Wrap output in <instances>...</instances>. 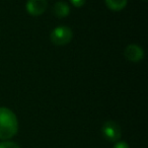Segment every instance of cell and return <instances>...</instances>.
I'll use <instances>...</instances> for the list:
<instances>
[{
  "instance_id": "6da1fadb",
  "label": "cell",
  "mask_w": 148,
  "mask_h": 148,
  "mask_svg": "<svg viewBox=\"0 0 148 148\" xmlns=\"http://www.w3.org/2000/svg\"><path fill=\"white\" fill-rule=\"evenodd\" d=\"M18 130V122L15 114L7 108H0V139L12 138Z\"/></svg>"
},
{
  "instance_id": "7a4b0ae2",
  "label": "cell",
  "mask_w": 148,
  "mask_h": 148,
  "mask_svg": "<svg viewBox=\"0 0 148 148\" xmlns=\"http://www.w3.org/2000/svg\"><path fill=\"white\" fill-rule=\"evenodd\" d=\"M73 38L72 29L68 27H58L51 32L50 40L56 46H64L71 42Z\"/></svg>"
},
{
  "instance_id": "3957f363",
  "label": "cell",
  "mask_w": 148,
  "mask_h": 148,
  "mask_svg": "<svg viewBox=\"0 0 148 148\" xmlns=\"http://www.w3.org/2000/svg\"><path fill=\"white\" fill-rule=\"evenodd\" d=\"M101 134L103 138L110 142L116 143L122 137V129L118 123L114 121H107L101 127Z\"/></svg>"
},
{
  "instance_id": "277c9868",
  "label": "cell",
  "mask_w": 148,
  "mask_h": 148,
  "mask_svg": "<svg viewBox=\"0 0 148 148\" xmlns=\"http://www.w3.org/2000/svg\"><path fill=\"white\" fill-rule=\"evenodd\" d=\"M48 7L47 0H27V10L33 16H40Z\"/></svg>"
},
{
  "instance_id": "5b68a950",
  "label": "cell",
  "mask_w": 148,
  "mask_h": 148,
  "mask_svg": "<svg viewBox=\"0 0 148 148\" xmlns=\"http://www.w3.org/2000/svg\"><path fill=\"white\" fill-rule=\"evenodd\" d=\"M124 56L130 62L136 63V62H139L143 59L144 52L141 47L135 45V44H132V45H128L126 47L125 51H124Z\"/></svg>"
},
{
  "instance_id": "8992f818",
  "label": "cell",
  "mask_w": 148,
  "mask_h": 148,
  "mask_svg": "<svg viewBox=\"0 0 148 148\" xmlns=\"http://www.w3.org/2000/svg\"><path fill=\"white\" fill-rule=\"evenodd\" d=\"M70 13V7L67 3L65 2H57L53 6V14L56 17L59 18H64L68 16Z\"/></svg>"
},
{
  "instance_id": "52a82bcc",
  "label": "cell",
  "mask_w": 148,
  "mask_h": 148,
  "mask_svg": "<svg viewBox=\"0 0 148 148\" xmlns=\"http://www.w3.org/2000/svg\"><path fill=\"white\" fill-rule=\"evenodd\" d=\"M106 5L111 10L120 11L126 7L127 0H106Z\"/></svg>"
},
{
  "instance_id": "ba28073f",
  "label": "cell",
  "mask_w": 148,
  "mask_h": 148,
  "mask_svg": "<svg viewBox=\"0 0 148 148\" xmlns=\"http://www.w3.org/2000/svg\"><path fill=\"white\" fill-rule=\"evenodd\" d=\"M0 148H21V147L12 141H3L0 143Z\"/></svg>"
},
{
  "instance_id": "9c48e42d",
  "label": "cell",
  "mask_w": 148,
  "mask_h": 148,
  "mask_svg": "<svg viewBox=\"0 0 148 148\" xmlns=\"http://www.w3.org/2000/svg\"><path fill=\"white\" fill-rule=\"evenodd\" d=\"M113 148H130V146L125 141H117Z\"/></svg>"
},
{
  "instance_id": "30bf717a",
  "label": "cell",
  "mask_w": 148,
  "mask_h": 148,
  "mask_svg": "<svg viewBox=\"0 0 148 148\" xmlns=\"http://www.w3.org/2000/svg\"><path fill=\"white\" fill-rule=\"evenodd\" d=\"M70 1H71V3L74 6L78 7V8L85 4V0H70Z\"/></svg>"
},
{
  "instance_id": "8fae6325",
  "label": "cell",
  "mask_w": 148,
  "mask_h": 148,
  "mask_svg": "<svg viewBox=\"0 0 148 148\" xmlns=\"http://www.w3.org/2000/svg\"><path fill=\"white\" fill-rule=\"evenodd\" d=\"M143 1H146V0H143Z\"/></svg>"
}]
</instances>
